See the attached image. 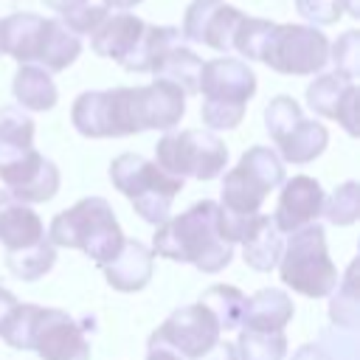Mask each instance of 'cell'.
Returning <instances> with one entry per match:
<instances>
[{
	"label": "cell",
	"instance_id": "23",
	"mask_svg": "<svg viewBox=\"0 0 360 360\" xmlns=\"http://www.w3.org/2000/svg\"><path fill=\"white\" fill-rule=\"evenodd\" d=\"M200 73H202V59L183 42H174L172 48H166L152 68L155 82H169L180 87L186 96L200 93Z\"/></svg>",
	"mask_w": 360,
	"mask_h": 360
},
{
	"label": "cell",
	"instance_id": "30",
	"mask_svg": "<svg viewBox=\"0 0 360 360\" xmlns=\"http://www.w3.org/2000/svg\"><path fill=\"white\" fill-rule=\"evenodd\" d=\"M233 346H236L239 360H284V354H287L284 332H250V329H242Z\"/></svg>",
	"mask_w": 360,
	"mask_h": 360
},
{
	"label": "cell",
	"instance_id": "18",
	"mask_svg": "<svg viewBox=\"0 0 360 360\" xmlns=\"http://www.w3.org/2000/svg\"><path fill=\"white\" fill-rule=\"evenodd\" d=\"M292 298L281 287H262L248 298V309L239 329L250 332H284V326L292 321Z\"/></svg>",
	"mask_w": 360,
	"mask_h": 360
},
{
	"label": "cell",
	"instance_id": "44",
	"mask_svg": "<svg viewBox=\"0 0 360 360\" xmlns=\"http://www.w3.org/2000/svg\"><path fill=\"white\" fill-rule=\"evenodd\" d=\"M8 200H11V197H8V191H3V188H0V208H3Z\"/></svg>",
	"mask_w": 360,
	"mask_h": 360
},
{
	"label": "cell",
	"instance_id": "39",
	"mask_svg": "<svg viewBox=\"0 0 360 360\" xmlns=\"http://www.w3.org/2000/svg\"><path fill=\"white\" fill-rule=\"evenodd\" d=\"M292 360H329V354H326L318 343H304V346L292 354Z\"/></svg>",
	"mask_w": 360,
	"mask_h": 360
},
{
	"label": "cell",
	"instance_id": "33",
	"mask_svg": "<svg viewBox=\"0 0 360 360\" xmlns=\"http://www.w3.org/2000/svg\"><path fill=\"white\" fill-rule=\"evenodd\" d=\"M301 118H304L301 104H298L292 96H284V93L276 96V98H270V104L264 107V127H267L273 143L281 141V138H284Z\"/></svg>",
	"mask_w": 360,
	"mask_h": 360
},
{
	"label": "cell",
	"instance_id": "27",
	"mask_svg": "<svg viewBox=\"0 0 360 360\" xmlns=\"http://www.w3.org/2000/svg\"><path fill=\"white\" fill-rule=\"evenodd\" d=\"M200 304L214 315V321L219 323V329H239L242 326V318H245V309H248V295L239 290V287H231V284H211Z\"/></svg>",
	"mask_w": 360,
	"mask_h": 360
},
{
	"label": "cell",
	"instance_id": "9",
	"mask_svg": "<svg viewBox=\"0 0 360 360\" xmlns=\"http://www.w3.org/2000/svg\"><path fill=\"white\" fill-rule=\"evenodd\" d=\"M155 166L180 180H214L228 166V146L211 129L166 132L155 143Z\"/></svg>",
	"mask_w": 360,
	"mask_h": 360
},
{
	"label": "cell",
	"instance_id": "40",
	"mask_svg": "<svg viewBox=\"0 0 360 360\" xmlns=\"http://www.w3.org/2000/svg\"><path fill=\"white\" fill-rule=\"evenodd\" d=\"M48 8H53V11H59L62 17L65 14H70V11H76V8H82V6H87L90 0H42Z\"/></svg>",
	"mask_w": 360,
	"mask_h": 360
},
{
	"label": "cell",
	"instance_id": "20",
	"mask_svg": "<svg viewBox=\"0 0 360 360\" xmlns=\"http://www.w3.org/2000/svg\"><path fill=\"white\" fill-rule=\"evenodd\" d=\"M42 20L45 17L31 14V11H17V14L3 17L0 20V56H11L20 65H31L37 53Z\"/></svg>",
	"mask_w": 360,
	"mask_h": 360
},
{
	"label": "cell",
	"instance_id": "2",
	"mask_svg": "<svg viewBox=\"0 0 360 360\" xmlns=\"http://www.w3.org/2000/svg\"><path fill=\"white\" fill-rule=\"evenodd\" d=\"M0 180L14 202H48L59 191V169L34 146V118L20 107L0 110Z\"/></svg>",
	"mask_w": 360,
	"mask_h": 360
},
{
	"label": "cell",
	"instance_id": "4",
	"mask_svg": "<svg viewBox=\"0 0 360 360\" xmlns=\"http://www.w3.org/2000/svg\"><path fill=\"white\" fill-rule=\"evenodd\" d=\"M45 236L53 248H76L87 253L98 267L110 264L127 239L112 205L104 197H84L76 205L59 211L51 219Z\"/></svg>",
	"mask_w": 360,
	"mask_h": 360
},
{
	"label": "cell",
	"instance_id": "24",
	"mask_svg": "<svg viewBox=\"0 0 360 360\" xmlns=\"http://www.w3.org/2000/svg\"><path fill=\"white\" fill-rule=\"evenodd\" d=\"M11 93L20 104V110H34V112L51 110L59 98V90H56L51 73L37 65H20V70L14 73Z\"/></svg>",
	"mask_w": 360,
	"mask_h": 360
},
{
	"label": "cell",
	"instance_id": "15",
	"mask_svg": "<svg viewBox=\"0 0 360 360\" xmlns=\"http://www.w3.org/2000/svg\"><path fill=\"white\" fill-rule=\"evenodd\" d=\"M323 188L315 177L309 174H295L292 180L281 183V194H278V205L273 214V222L281 233H292L304 225H312L321 217L323 208Z\"/></svg>",
	"mask_w": 360,
	"mask_h": 360
},
{
	"label": "cell",
	"instance_id": "3",
	"mask_svg": "<svg viewBox=\"0 0 360 360\" xmlns=\"http://www.w3.org/2000/svg\"><path fill=\"white\" fill-rule=\"evenodd\" d=\"M152 253L194 264L200 273H219L233 259V245L219 233V205L200 200L188 211L163 219L152 236Z\"/></svg>",
	"mask_w": 360,
	"mask_h": 360
},
{
	"label": "cell",
	"instance_id": "7",
	"mask_svg": "<svg viewBox=\"0 0 360 360\" xmlns=\"http://www.w3.org/2000/svg\"><path fill=\"white\" fill-rule=\"evenodd\" d=\"M110 180L132 202L135 214L149 225H160L163 219H169L172 202L177 191H183L180 177L166 174L152 160L135 152H124L110 163Z\"/></svg>",
	"mask_w": 360,
	"mask_h": 360
},
{
	"label": "cell",
	"instance_id": "42",
	"mask_svg": "<svg viewBox=\"0 0 360 360\" xmlns=\"http://www.w3.org/2000/svg\"><path fill=\"white\" fill-rule=\"evenodd\" d=\"M138 3H143V0H104V8H115V11H127V8H135Z\"/></svg>",
	"mask_w": 360,
	"mask_h": 360
},
{
	"label": "cell",
	"instance_id": "12",
	"mask_svg": "<svg viewBox=\"0 0 360 360\" xmlns=\"http://www.w3.org/2000/svg\"><path fill=\"white\" fill-rule=\"evenodd\" d=\"M31 352H37L39 360H90L84 326L53 307H39L31 332Z\"/></svg>",
	"mask_w": 360,
	"mask_h": 360
},
{
	"label": "cell",
	"instance_id": "17",
	"mask_svg": "<svg viewBox=\"0 0 360 360\" xmlns=\"http://www.w3.org/2000/svg\"><path fill=\"white\" fill-rule=\"evenodd\" d=\"M155 253L138 242V239H124L118 256L104 264V276H107V284L118 292H135V290H143L149 281H152V273H155Z\"/></svg>",
	"mask_w": 360,
	"mask_h": 360
},
{
	"label": "cell",
	"instance_id": "31",
	"mask_svg": "<svg viewBox=\"0 0 360 360\" xmlns=\"http://www.w3.org/2000/svg\"><path fill=\"white\" fill-rule=\"evenodd\" d=\"M321 214L326 217V222H332V225H338V228L357 222V217H360V186H357V180L340 183V186L332 191V197L323 200Z\"/></svg>",
	"mask_w": 360,
	"mask_h": 360
},
{
	"label": "cell",
	"instance_id": "43",
	"mask_svg": "<svg viewBox=\"0 0 360 360\" xmlns=\"http://www.w3.org/2000/svg\"><path fill=\"white\" fill-rule=\"evenodd\" d=\"M343 11H349L357 20L360 17V0H343Z\"/></svg>",
	"mask_w": 360,
	"mask_h": 360
},
{
	"label": "cell",
	"instance_id": "34",
	"mask_svg": "<svg viewBox=\"0 0 360 360\" xmlns=\"http://www.w3.org/2000/svg\"><path fill=\"white\" fill-rule=\"evenodd\" d=\"M329 59L335 62V73L357 82V73H360V34L354 28L343 31L338 37L335 45H329Z\"/></svg>",
	"mask_w": 360,
	"mask_h": 360
},
{
	"label": "cell",
	"instance_id": "19",
	"mask_svg": "<svg viewBox=\"0 0 360 360\" xmlns=\"http://www.w3.org/2000/svg\"><path fill=\"white\" fill-rule=\"evenodd\" d=\"M284 250V239L281 231L276 228L273 217L267 214H256L253 222L248 225L245 236H242V259L248 267L259 270V273H270Z\"/></svg>",
	"mask_w": 360,
	"mask_h": 360
},
{
	"label": "cell",
	"instance_id": "10",
	"mask_svg": "<svg viewBox=\"0 0 360 360\" xmlns=\"http://www.w3.org/2000/svg\"><path fill=\"white\" fill-rule=\"evenodd\" d=\"M262 62L284 76H315L329 62V39L315 25L276 22Z\"/></svg>",
	"mask_w": 360,
	"mask_h": 360
},
{
	"label": "cell",
	"instance_id": "16",
	"mask_svg": "<svg viewBox=\"0 0 360 360\" xmlns=\"http://www.w3.org/2000/svg\"><path fill=\"white\" fill-rule=\"evenodd\" d=\"M146 22L135 14H107V20L90 34V48L96 56L112 59L118 65H124L129 59V53L135 51L141 34H143Z\"/></svg>",
	"mask_w": 360,
	"mask_h": 360
},
{
	"label": "cell",
	"instance_id": "28",
	"mask_svg": "<svg viewBox=\"0 0 360 360\" xmlns=\"http://www.w3.org/2000/svg\"><path fill=\"white\" fill-rule=\"evenodd\" d=\"M56 262V248L48 242V236L25 250H14V253H6V267L22 278V281H39Z\"/></svg>",
	"mask_w": 360,
	"mask_h": 360
},
{
	"label": "cell",
	"instance_id": "1",
	"mask_svg": "<svg viewBox=\"0 0 360 360\" xmlns=\"http://www.w3.org/2000/svg\"><path fill=\"white\" fill-rule=\"evenodd\" d=\"M186 112V93L169 82L141 87L84 90L76 96L70 121L84 138H124L146 129H174Z\"/></svg>",
	"mask_w": 360,
	"mask_h": 360
},
{
	"label": "cell",
	"instance_id": "32",
	"mask_svg": "<svg viewBox=\"0 0 360 360\" xmlns=\"http://www.w3.org/2000/svg\"><path fill=\"white\" fill-rule=\"evenodd\" d=\"M273 25H276V22L262 20V17H242L239 25H236L231 51H236V53L245 56V59H259V62H262V53H264V45H267V39H270Z\"/></svg>",
	"mask_w": 360,
	"mask_h": 360
},
{
	"label": "cell",
	"instance_id": "38",
	"mask_svg": "<svg viewBox=\"0 0 360 360\" xmlns=\"http://www.w3.org/2000/svg\"><path fill=\"white\" fill-rule=\"evenodd\" d=\"M17 298H14V292H8L6 287H0V332H3V326H6V321L11 318V312L17 309Z\"/></svg>",
	"mask_w": 360,
	"mask_h": 360
},
{
	"label": "cell",
	"instance_id": "6",
	"mask_svg": "<svg viewBox=\"0 0 360 360\" xmlns=\"http://www.w3.org/2000/svg\"><path fill=\"white\" fill-rule=\"evenodd\" d=\"M281 281L307 295V298H323L332 295V290L340 281V273L326 250V231L323 225L312 222L290 233L284 242L281 259H278Z\"/></svg>",
	"mask_w": 360,
	"mask_h": 360
},
{
	"label": "cell",
	"instance_id": "13",
	"mask_svg": "<svg viewBox=\"0 0 360 360\" xmlns=\"http://www.w3.org/2000/svg\"><path fill=\"white\" fill-rule=\"evenodd\" d=\"M242 17L245 14L236 6H228L222 0H191L183 14L180 37L208 45L219 53H228Z\"/></svg>",
	"mask_w": 360,
	"mask_h": 360
},
{
	"label": "cell",
	"instance_id": "8",
	"mask_svg": "<svg viewBox=\"0 0 360 360\" xmlns=\"http://www.w3.org/2000/svg\"><path fill=\"white\" fill-rule=\"evenodd\" d=\"M284 183V163L270 146H250L239 163L225 172L222 200L217 202L228 217H256L264 197Z\"/></svg>",
	"mask_w": 360,
	"mask_h": 360
},
{
	"label": "cell",
	"instance_id": "14",
	"mask_svg": "<svg viewBox=\"0 0 360 360\" xmlns=\"http://www.w3.org/2000/svg\"><path fill=\"white\" fill-rule=\"evenodd\" d=\"M357 82L340 73H321L307 87V104L312 112L338 121L349 135H357Z\"/></svg>",
	"mask_w": 360,
	"mask_h": 360
},
{
	"label": "cell",
	"instance_id": "11",
	"mask_svg": "<svg viewBox=\"0 0 360 360\" xmlns=\"http://www.w3.org/2000/svg\"><path fill=\"white\" fill-rule=\"evenodd\" d=\"M219 323L214 315L197 301L188 307H177L152 335H149V349H169L180 357L197 360L208 349L217 346L219 340Z\"/></svg>",
	"mask_w": 360,
	"mask_h": 360
},
{
	"label": "cell",
	"instance_id": "21",
	"mask_svg": "<svg viewBox=\"0 0 360 360\" xmlns=\"http://www.w3.org/2000/svg\"><path fill=\"white\" fill-rule=\"evenodd\" d=\"M79 53H82V39L70 34L62 25V20H42V31H39L37 53H34V62H39L42 70L59 73L68 65H73Z\"/></svg>",
	"mask_w": 360,
	"mask_h": 360
},
{
	"label": "cell",
	"instance_id": "29",
	"mask_svg": "<svg viewBox=\"0 0 360 360\" xmlns=\"http://www.w3.org/2000/svg\"><path fill=\"white\" fill-rule=\"evenodd\" d=\"M354 270L357 264L352 262L346 276L338 281V287L332 290V304H329V318L338 329H357V318H360V301H357V284H354Z\"/></svg>",
	"mask_w": 360,
	"mask_h": 360
},
{
	"label": "cell",
	"instance_id": "22",
	"mask_svg": "<svg viewBox=\"0 0 360 360\" xmlns=\"http://www.w3.org/2000/svg\"><path fill=\"white\" fill-rule=\"evenodd\" d=\"M42 239H45V225L31 205L8 200L0 208V242H3L6 253L25 250Z\"/></svg>",
	"mask_w": 360,
	"mask_h": 360
},
{
	"label": "cell",
	"instance_id": "26",
	"mask_svg": "<svg viewBox=\"0 0 360 360\" xmlns=\"http://www.w3.org/2000/svg\"><path fill=\"white\" fill-rule=\"evenodd\" d=\"M174 42H180V28H174V25H146L135 51L129 53V59L121 68L129 70V73H152L160 53L166 48H172Z\"/></svg>",
	"mask_w": 360,
	"mask_h": 360
},
{
	"label": "cell",
	"instance_id": "41",
	"mask_svg": "<svg viewBox=\"0 0 360 360\" xmlns=\"http://www.w3.org/2000/svg\"><path fill=\"white\" fill-rule=\"evenodd\" d=\"M146 360H183L180 354L169 352V349H149L146 352Z\"/></svg>",
	"mask_w": 360,
	"mask_h": 360
},
{
	"label": "cell",
	"instance_id": "37",
	"mask_svg": "<svg viewBox=\"0 0 360 360\" xmlns=\"http://www.w3.org/2000/svg\"><path fill=\"white\" fill-rule=\"evenodd\" d=\"M197 360H239V354H236V346H233V343L217 340V346L208 349V352H205L202 357H197Z\"/></svg>",
	"mask_w": 360,
	"mask_h": 360
},
{
	"label": "cell",
	"instance_id": "35",
	"mask_svg": "<svg viewBox=\"0 0 360 360\" xmlns=\"http://www.w3.org/2000/svg\"><path fill=\"white\" fill-rule=\"evenodd\" d=\"M295 8L304 20L318 25H332L343 14V0H295Z\"/></svg>",
	"mask_w": 360,
	"mask_h": 360
},
{
	"label": "cell",
	"instance_id": "25",
	"mask_svg": "<svg viewBox=\"0 0 360 360\" xmlns=\"http://www.w3.org/2000/svg\"><path fill=\"white\" fill-rule=\"evenodd\" d=\"M326 143H329L326 127L318 124V121H309V118H301L281 141H276L281 163L287 160V163H295V166L315 160L326 149Z\"/></svg>",
	"mask_w": 360,
	"mask_h": 360
},
{
	"label": "cell",
	"instance_id": "36",
	"mask_svg": "<svg viewBox=\"0 0 360 360\" xmlns=\"http://www.w3.org/2000/svg\"><path fill=\"white\" fill-rule=\"evenodd\" d=\"M107 14H110V8H104V6H82V8H76V11H70V14H65V28L70 31V34H93L104 20H107Z\"/></svg>",
	"mask_w": 360,
	"mask_h": 360
},
{
	"label": "cell",
	"instance_id": "5",
	"mask_svg": "<svg viewBox=\"0 0 360 360\" xmlns=\"http://www.w3.org/2000/svg\"><path fill=\"white\" fill-rule=\"evenodd\" d=\"M200 93L205 98L200 107L202 124L211 132L214 129H233L242 124L248 101L256 93V73L242 59L217 56L211 62H202Z\"/></svg>",
	"mask_w": 360,
	"mask_h": 360
}]
</instances>
